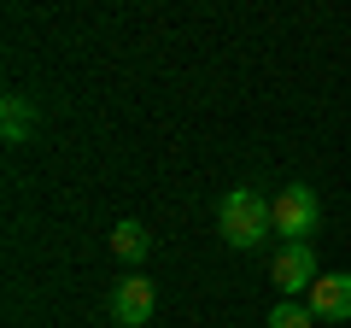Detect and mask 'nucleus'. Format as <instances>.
Returning <instances> with one entry per match:
<instances>
[{"label":"nucleus","mask_w":351,"mask_h":328,"mask_svg":"<svg viewBox=\"0 0 351 328\" xmlns=\"http://www.w3.org/2000/svg\"><path fill=\"white\" fill-rule=\"evenodd\" d=\"M217 229H223V240L234 253H252L276 229V200H263L258 188H228L223 205H217Z\"/></svg>","instance_id":"obj_1"},{"label":"nucleus","mask_w":351,"mask_h":328,"mask_svg":"<svg viewBox=\"0 0 351 328\" xmlns=\"http://www.w3.org/2000/svg\"><path fill=\"white\" fill-rule=\"evenodd\" d=\"M316 223H322V205H316V188L304 182H287L276 194V235L281 240H311Z\"/></svg>","instance_id":"obj_2"},{"label":"nucleus","mask_w":351,"mask_h":328,"mask_svg":"<svg viewBox=\"0 0 351 328\" xmlns=\"http://www.w3.org/2000/svg\"><path fill=\"white\" fill-rule=\"evenodd\" d=\"M269 281H276V288L287 293V299L311 293L316 281H322V270H316V253H311V240H281L276 264H269Z\"/></svg>","instance_id":"obj_3"},{"label":"nucleus","mask_w":351,"mask_h":328,"mask_svg":"<svg viewBox=\"0 0 351 328\" xmlns=\"http://www.w3.org/2000/svg\"><path fill=\"white\" fill-rule=\"evenodd\" d=\"M106 305H112V316H117L123 328H141V323L152 316V305H158V293H152V281L141 276V270H129V276L112 288V299H106Z\"/></svg>","instance_id":"obj_4"},{"label":"nucleus","mask_w":351,"mask_h":328,"mask_svg":"<svg viewBox=\"0 0 351 328\" xmlns=\"http://www.w3.org/2000/svg\"><path fill=\"white\" fill-rule=\"evenodd\" d=\"M304 305H311L316 323H351V276L346 270H328V276L304 293Z\"/></svg>","instance_id":"obj_5"},{"label":"nucleus","mask_w":351,"mask_h":328,"mask_svg":"<svg viewBox=\"0 0 351 328\" xmlns=\"http://www.w3.org/2000/svg\"><path fill=\"white\" fill-rule=\"evenodd\" d=\"M29 129H36V106H29V94H6V100H0V135H6V141H29Z\"/></svg>","instance_id":"obj_6"},{"label":"nucleus","mask_w":351,"mask_h":328,"mask_svg":"<svg viewBox=\"0 0 351 328\" xmlns=\"http://www.w3.org/2000/svg\"><path fill=\"white\" fill-rule=\"evenodd\" d=\"M112 253L123 258V264H141V258L152 253V235H147V229L135 223V217H123V223L112 229Z\"/></svg>","instance_id":"obj_7"},{"label":"nucleus","mask_w":351,"mask_h":328,"mask_svg":"<svg viewBox=\"0 0 351 328\" xmlns=\"http://www.w3.org/2000/svg\"><path fill=\"white\" fill-rule=\"evenodd\" d=\"M269 328H316V316H311L304 299H281L276 311H269Z\"/></svg>","instance_id":"obj_8"}]
</instances>
